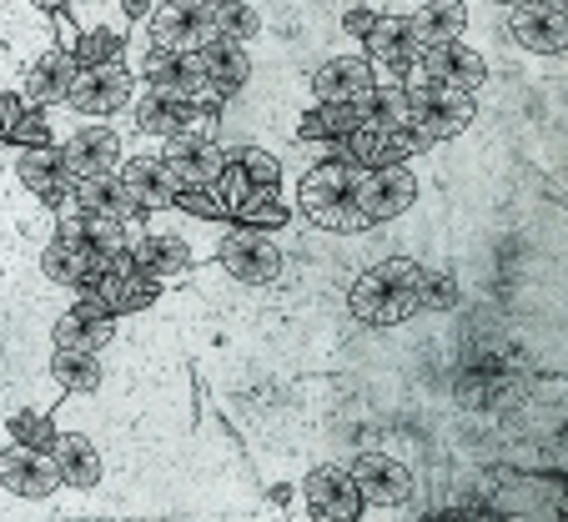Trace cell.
<instances>
[{
	"label": "cell",
	"mask_w": 568,
	"mask_h": 522,
	"mask_svg": "<svg viewBox=\"0 0 568 522\" xmlns=\"http://www.w3.org/2000/svg\"><path fill=\"white\" fill-rule=\"evenodd\" d=\"M357 182H363V161L353 156L312 161L297 176V212L333 236H363L367 222L357 212Z\"/></svg>",
	"instance_id": "6da1fadb"
},
{
	"label": "cell",
	"mask_w": 568,
	"mask_h": 522,
	"mask_svg": "<svg viewBox=\"0 0 568 522\" xmlns=\"http://www.w3.org/2000/svg\"><path fill=\"white\" fill-rule=\"evenodd\" d=\"M418 282L423 262L418 256H387L377 267L357 272V282L347 287V311L367 327H397V321L418 317Z\"/></svg>",
	"instance_id": "7a4b0ae2"
},
{
	"label": "cell",
	"mask_w": 568,
	"mask_h": 522,
	"mask_svg": "<svg viewBox=\"0 0 568 522\" xmlns=\"http://www.w3.org/2000/svg\"><path fill=\"white\" fill-rule=\"evenodd\" d=\"M51 116V146L61 151V161L71 166L75 182L87 176H116L131 156V121H75L65 111H45Z\"/></svg>",
	"instance_id": "3957f363"
},
{
	"label": "cell",
	"mask_w": 568,
	"mask_h": 522,
	"mask_svg": "<svg viewBox=\"0 0 568 522\" xmlns=\"http://www.w3.org/2000/svg\"><path fill=\"white\" fill-rule=\"evenodd\" d=\"M403 96H408V121L433 141V146L463 136V131L478 121V96H473V91H453V85L428 81V75H418V71H408Z\"/></svg>",
	"instance_id": "277c9868"
},
{
	"label": "cell",
	"mask_w": 568,
	"mask_h": 522,
	"mask_svg": "<svg viewBox=\"0 0 568 522\" xmlns=\"http://www.w3.org/2000/svg\"><path fill=\"white\" fill-rule=\"evenodd\" d=\"M151 51H172V55H196L206 41H216V0H156L141 16Z\"/></svg>",
	"instance_id": "5b68a950"
},
{
	"label": "cell",
	"mask_w": 568,
	"mask_h": 522,
	"mask_svg": "<svg viewBox=\"0 0 568 522\" xmlns=\"http://www.w3.org/2000/svg\"><path fill=\"white\" fill-rule=\"evenodd\" d=\"M131 101H136V75L121 61H106V65H81L55 111H65L75 121H116L126 116Z\"/></svg>",
	"instance_id": "8992f818"
},
{
	"label": "cell",
	"mask_w": 568,
	"mask_h": 522,
	"mask_svg": "<svg viewBox=\"0 0 568 522\" xmlns=\"http://www.w3.org/2000/svg\"><path fill=\"white\" fill-rule=\"evenodd\" d=\"M216 267L226 272L232 282L242 287H267V282L282 277V242L277 232H262V226H242V222H226L222 226V242H216Z\"/></svg>",
	"instance_id": "52a82bcc"
},
{
	"label": "cell",
	"mask_w": 568,
	"mask_h": 522,
	"mask_svg": "<svg viewBox=\"0 0 568 522\" xmlns=\"http://www.w3.org/2000/svg\"><path fill=\"white\" fill-rule=\"evenodd\" d=\"M222 111L226 106H192V101H161L136 91L126 106V121L136 136L172 141V136H222Z\"/></svg>",
	"instance_id": "ba28073f"
},
{
	"label": "cell",
	"mask_w": 568,
	"mask_h": 522,
	"mask_svg": "<svg viewBox=\"0 0 568 522\" xmlns=\"http://www.w3.org/2000/svg\"><path fill=\"white\" fill-rule=\"evenodd\" d=\"M418 202V171L408 161H383V166H363V182H357V212L367 226L397 222L403 212H413Z\"/></svg>",
	"instance_id": "9c48e42d"
},
{
	"label": "cell",
	"mask_w": 568,
	"mask_h": 522,
	"mask_svg": "<svg viewBox=\"0 0 568 522\" xmlns=\"http://www.w3.org/2000/svg\"><path fill=\"white\" fill-rule=\"evenodd\" d=\"M136 91L161 101H192V106H216L206 91V75L196 55H172V51H146L136 65Z\"/></svg>",
	"instance_id": "30bf717a"
},
{
	"label": "cell",
	"mask_w": 568,
	"mask_h": 522,
	"mask_svg": "<svg viewBox=\"0 0 568 522\" xmlns=\"http://www.w3.org/2000/svg\"><path fill=\"white\" fill-rule=\"evenodd\" d=\"M75 71H81L75 55L65 51L61 41H51V45H41V51H31L21 61V71H16V96H21L31 111H51V106L65 101Z\"/></svg>",
	"instance_id": "8fae6325"
},
{
	"label": "cell",
	"mask_w": 568,
	"mask_h": 522,
	"mask_svg": "<svg viewBox=\"0 0 568 522\" xmlns=\"http://www.w3.org/2000/svg\"><path fill=\"white\" fill-rule=\"evenodd\" d=\"M347 472H353V482H357L363 508H377V512L408 508L413 492H418L413 468H408V462H397L393 452H357V458L347 462Z\"/></svg>",
	"instance_id": "7c38bea8"
},
{
	"label": "cell",
	"mask_w": 568,
	"mask_h": 522,
	"mask_svg": "<svg viewBox=\"0 0 568 522\" xmlns=\"http://www.w3.org/2000/svg\"><path fill=\"white\" fill-rule=\"evenodd\" d=\"M0 492H11V498L31 502H51L61 492V472H55L51 452L45 448H31V442H6L0 448Z\"/></svg>",
	"instance_id": "4fadbf2b"
},
{
	"label": "cell",
	"mask_w": 568,
	"mask_h": 522,
	"mask_svg": "<svg viewBox=\"0 0 568 522\" xmlns=\"http://www.w3.org/2000/svg\"><path fill=\"white\" fill-rule=\"evenodd\" d=\"M508 35H514L518 51L564 61V45H568L564 0H518V6H508Z\"/></svg>",
	"instance_id": "5bb4252c"
},
{
	"label": "cell",
	"mask_w": 568,
	"mask_h": 522,
	"mask_svg": "<svg viewBox=\"0 0 568 522\" xmlns=\"http://www.w3.org/2000/svg\"><path fill=\"white\" fill-rule=\"evenodd\" d=\"M156 156L172 166L182 192H196V186H216V176L232 161V146L222 136H172V141H156Z\"/></svg>",
	"instance_id": "9a60e30c"
},
{
	"label": "cell",
	"mask_w": 568,
	"mask_h": 522,
	"mask_svg": "<svg viewBox=\"0 0 568 522\" xmlns=\"http://www.w3.org/2000/svg\"><path fill=\"white\" fill-rule=\"evenodd\" d=\"M302 512L322 522H347L363 512V498H357V482L343 462H322L302 478Z\"/></svg>",
	"instance_id": "2e32d148"
},
{
	"label": "cell",
	"mask_w": 568,
	"mask_h": 522,
	"mask_svg": "<svg viewBox=\"0 0 568 522\" xmlns=\"http://www.w3.org/2000/svg\"><path fill=\"white\" fill-rule=\"evenodd\" d=\"M363 55L373 61L377 81H408L413 61H418V45L408 41V21H403V11L377 16L373 31L363 35Z\"/></svg>",
	"instance_id": "e0dca14e"
},
{
	"label": "cell",
	"mask_w": 568,
	"mask_h": 522,
	"mask_svg": "<svg viewBox=\"0 0 568 522\" xmlns=\"http://www.w3.org/2000/svg\"><path fill=\"white\" fill-rule=\"evenodd\" d=\"M413 71L428 75V81L453 85V91H473V96H478L483 81H488V61H483V51H478V45H468V41L428 45V51H418Z\"/></svg>",
	"instance_id": "ac0fdd59"
},
{
	"label": "cell",
	"mask_w": 568,
	"mask_h": 522,
	"mask_svg": "<svg viewBox=\"0 0 568 522\" xmlns=\"http://www.w3.org/2000/svg\"><path fill=\"white\" fill-rule=\"evenodd\" d=\"M11 161H16L21 186L45 206V212L75 192V176H71V166L61 161V151L55 146H11Z\"/></svg>",
	"instance_id": "d6986e66"
},
{
	"label": "cell",
	"mask_w": 568,
	"mask_h": 522,
	"mask_svg": "<svg viewBox=\"0 0 568 522\" xmlns=\"http://www.w3.org/2000/svg\"><path fill=\"white\" fill-rule=\"evenodd\" d=\"M196 65H202L206 91H212L216 106H232V101L247 91V81H252V51L247 45H236V41H226V35L206 41L202 51H196Z\"/></svg>",
	"instance_id": "ffe728a7"
},
{
	"label": "cell",
	"mask_w": 568,
	"mask_h": 522,
	"mask_svg": "<svg viewBox=\"0 0 568 522\" xmlns=\"http://www.w3.org/2000/svg\"><path fill=\"white\" fill-rule=\"evenodd\" d=\"M121 182L136 196L141 212H166V206H176V196H182V182H176L172 166H166L156 151H131L126 166H121Z\"/></svg>",
	"instance_id": "44dd1931"
},
{
	"label": "cell",
	"mask_w": 568,
	"mask_h": 522,
	"mask_svg": "<svg viewBox=\"0 0 568 522\" xmlns=\"http://www.w3.org/2000/svg\"><path fill=\"white\" fill-rule=\"evenodd\" d=\"M403 21H408V41L428 51L443 41H463V31L473 25V6L468 0H418Z\"/></svg>",
	"instance_id": "7402d4cb"
},
{
	"label": "cell",
	"mask_w": 568,
	"mask_h": 522,
	"mask_svg": "<svg viewBox=\"0 0 568 522\" xmlns=\"http://www.w3.org/2000/svg\"><path fill=\"white\" fill-rule=\"evenodd\" d=\"M367 85H377L373 61H367L363 51H343L307 75V96L312 101H357Z\"/></svg>",
	"instance_id": "603a6c76"
},
{
	"label": "cell",
	"mask_w": 568,
	"mask_h": 522,
	"mask_svg": "<svg viewBox=\"0 0 568 522\" xmlns=\"http://www.w3.org/2000/svg\"><path fill=\"white\" fill-rule=\"evenodd\" d=\"M51 462H55V472H61V488H71V492H91L106 478V462H101L97 442H91L87 432H61V427H55Z\"/></svg>",
	"instance_id": "cb8c5ba5"
},
{
	"label": "cell",
	"mask_w": 568,
	"mask_h": 522,
	"mask_svg": "<svg viewBox=\"0 0 568 522\" xmlns=\"http://www.w3.org/2000/svg\"><path fill=\"white\" fill-rule=\"evenodd\" d=\"M71 196L87 206V212H97V216H116V222H126V226L141 222V206H136V196L126 192L121 171L116 176H87V182H75Z\"/></svg>",
	"instance_id": "d4e9b609"
},
{
	"label": "cell",
	"mask_w": 568,
	"mask_h": 522,
	"mask_svg": "<svg viewBox=\"0 0 568 522\" xmlns=\"http://www.w3.org/2000/svg\"><path fill=\"white\" fill-rule=\"evenodd\" d=\"M121 317H87V311H61L51 327L55 347H71V352H106L116 341Z\"/></svg>",
	"instance_id": "484cf974"
},
{
	"label": "cell",
	"mask_w": 568,
	"mask_h": 522,
	"mask_svg": "<svg viewBox=\"0 0 568 522\" xmlns=\"http://www.w3.org/2000/svg\"><path fill=\"white\" fill-rule=\"evenodd\" d=\"M357 126H363V121H357L353 101H312V106L297 116L292 136L297 141H343V136H353Z\"/></svg>",
	"instance_id": "4316f807"
},
{
	"label": "cell",
	"mask_w": 568,
	"mask_h": 522,
	"mask_svg": "<svg viewBox=\"0 0 568 522\" xmlns=\"http://www.w3.org/2000/svg\"><path fill=\"white\" fill-rule=\"evenodd\" d=\"M353 106H357V121H363V126H373V131H393V126H403V121H408V96H403V81L367 85Z\"/></svg>",
	"instance_id": "83f0119b"
},
{
	"label": "cell",
	"mask_w": 568,
	"mask_h": 522,
	"mask_svg": "<svg viewBox=\"0 0 568 522\" xmlns=\"http://www.w3.org/2000/svg\"><path fill=\"white\" fill-rule=\"evenodd\" d=\"M51 377L61 382V392L91 397L101 382H106V367H101V352H71V347H55L51 352Z\"/></svg>",
	"instance_id": "f1b7e54d"
},
{
	"label": "cell",
	"mask_w": 568,
	"mask_h": 522,
	"mask_svg": "<svg viewBox=\"0 0 568 522\" xmlns=\"http://www.w3.org/2000/svg\"><path fill=\"white\" fill-rule=\"evenodd\" d=\"M97 291L106 297V307L116 317H136V311H146L161 297V282L146 277V272H121V277H101Z\"/></svg>",
	"instance_id": "f546056e"
},
{
	"label": "cell",
	"mask_w": 568,
	"mask_h": 522,
	"mask_svg": "<svg viewBox=\"0 0 568 522\" xmlns=\"http://www.w3.org/2000/svg\"><path fill=\"white\" fill-rule=\"evenodd\" d=\"M41 277L45 282H55V287H65V291H75V287H91V262H87V252L81 246H71V242H61V236H51V242L41 246Z\"/></svg>",
	"instance_id": "4dcf8cb0"
},
{
	"label": "cell",
	"mask_w": 568,
	"mask_h": 522,
	"mask_svg": "<svg viewBox=\"0 0 568 522\" xmlns=\"http://www.w3.org/2000/svg\"><path fill=\"white\" fill-rule=\"evenodd\" d=\"M262 31H267V11H262V0H216V35L236 45H257Z\"/></svg>",
	"instance_id": "1f68e13d"
},
{
	"label": "cell",
	"mask_w": 568,
	"mask_h": 522,
	"mask_svg": "<svg viewBox=\"0 0 568 522\" xmlns=\"http://www.w3.org/2000/svg\"><path fill=\"white\" fill-rule=\"evenodd\" d=\"M232 222L242 226H262V232H282L292 222V202L282 196V186H257L247 202L232 212Z\"/></svg>",
	"instance_id": "d6a6232c"
},
{
	"label": "cell",
	"mask_w": 568,
	"mask_h": 522,
	"mask_svg": "<svg viewBox=\"0 0 568 522\" xmlns=\"http://www.w3.org/2000/svg\"><path fill=\"white\" fill-rule=\"evenodd\" d=\"M121 41L126 35L111 31V25H81L75 41H65V51L75 55V65H106V61H121Z\"/></svg>",
	"instance_id": "836d02e7"
},
{
	"label": "cell",
	"mask_w": 568,
	"mask_h": 522,
	"mask_svg": "<svg viewBox=\"0 0 568 522\" xmlns=\"http://www.w3.org/2000/svg\"><path fill=\"white\" fill-rule=\"evenodd\" d=\"M232 161L247 171L252 186H282V176H287L277 151H267V146H232Z\"/></svg>",
	"instance_id": "e575fe53"
},
{
	"label": "cell",
	"mask_w": 568,
	"mask_h": 522,
	"mask_svg": "<svg viewBox=\"0 0 568 522\" xmlns=\"http://www.w3.org/2000/svg\"><path fill=\"white\" fill-rule=\"evenodd\" d=\"M6 438L11 442H31V448H45L51 452V438H55V422H51V412H11L6 417Z\"/></svg>",
	"instance_id": "d590c367"
},
{
	"label": "cell",
	"mask_w": 568,
	"mask_h": 522,
	"mask_svg": "<svg viewBox=\"0 0 568 522\" xmlns=\"http://www.w3.org/2000/svg\"><path fill=\"white\" fill-rule=\"evenodd\" d=\"M176 212H186V216H206V222H232V216H226V206H222V196H216L212 186L182 192V196H176Z\"/></svg>",
	"instance_id": "8d00e7d4"
},
{
	"label": "cell",
	"mask_w": 568,
	"mask_h": 522,
	"mask_svg": "<svg viewBox=\"0 0 568 522\" xmlns=\"http://www.w3.org/2000/svg\"><path fill=\"white\" fill-rule=\"evenodd\" d=\"M448 301H453V277H448V272L423 267V282H418V307H423V311H438V307H448Z\"/></svg>",
	"instance_id": "74e56055"
},
{
	"label": "cell",
	"mask_w": 568,
	"mask_h": 522,
	"mask_svg": "<svg viewBox=\"0 0 568 522\" xmlns=\"http://www.w3.org/2000/svg\"><path fill=\"white\" fill-rule=\"evenodd\" d=\"M377 16H383V11H367V6H357V11H347V16H343V31L363 41V35L373 31V21H377Z\"/></svg>",
	"instance_id": "f35d334b"
},
{
	"label": "cell",
	"mask_w": 568,
	"mask_h": 522,
	"mask_svg": "<svg viewBox=\"0 0 568 522\" xmlns=\"http://www.w3.org/2000/svg\"><path fill=\"white\" fill-rule=\"evenodd\" d=\"M31 6H36V11H45V16H61L71 0H31Z\"/></svg>",
	"instance_id": "ab89813d"
},
{
	"label": "cell",
	"mask_w": 568,
	"mask_h": 522,
	"mask_svg": "<svg viewBox=\"0 0 568 522\" xmlns=\"http://www.w3.org/2000/svg\"><path fill=\"white\" fill-rule=\"evenodd\" d=\"M488 6H494V11H508V6H518V0H488Z\"/></svg>",
	"instance_id": "60d3db41"
}]
</instances>
